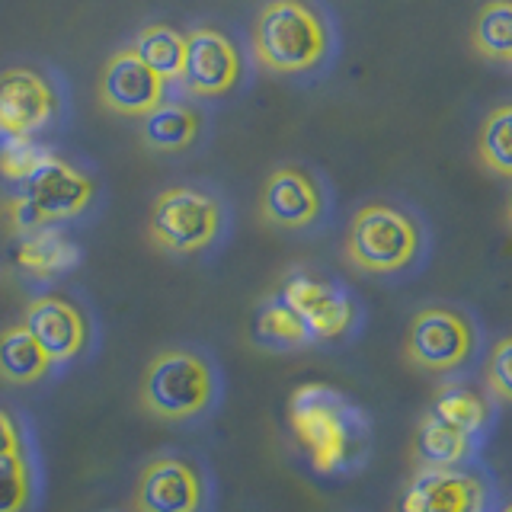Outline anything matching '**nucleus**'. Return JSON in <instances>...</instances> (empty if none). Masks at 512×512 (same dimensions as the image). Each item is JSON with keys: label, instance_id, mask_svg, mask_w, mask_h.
<instances>
[{"label": "nucleus", "instance_id": "nucleus-1", "mask_svg": "<svg viewBox=\"0 0 512 512\" xmlns=\"http://www.w3.org/2000/svg\"><path fill=\"white\" fill-rule=\"evenodd\" d=\"M288 426L308 455L311 468L324 477L359 471L372 452V423L333 384L308 381L288 397Z\"/></svg>", "mask_w": 512, "mask_h": 512}, {"label": "nucleus", "instance_id": "nucleus-2", "mask_svg": "<svg viewBox=\"0 0 512 512\" xmlns=\"http://www.w3.org/2000/svg\"><path fill=\"white\" fill-rule=\"evenodd\" d=\"M250 52L266 74L304 77L333 52L330 20L311 0H266L253 16Z\"/></svg>", "mask_w": 512, "mask_h": 512}, {"label": "nucleus", "instance_id": "nucleus-3", "mask_svg": "<svg viewBox=\"0 0 512 512\" xmlns=\"http://www.w3.org/2000/svg\"><path fill=\"white\" fill-rule=\"evenodd\" d=\"M96 189L100 186H96L90 170L61 154H52L36 173L16 183V192L7 202L10 231L23 237L87 215L96 202Z\"/></svg>", "mask_w": 512, "mask_h": 512}, {"label": "nucleus", "instance_id": "nucleus-4", "mask_svg": "<svg viewBox=\"0 0 512 512\" xmlns=\"http://www.w3.org/2000/svg\"><path fill=\"white\" fill-rule=\"evenodd\" d=\"M228 231V205L218 192L180 183L157 192L148 212L151 247L170 256H196L212 250Z\"/></svg>", "mask_w": 512, "mask_h": 512}, {"label": "nucleus", "instance_id": "nucleus-5", "mask_svg": "<svg viewBox=\"0 0 512 512\" xmlns=\"http://www.w3.org/2000/svg\"><path fill=\"white\" fill-rule=\"evenodd\" d=\"M215 394V365L196 349H160L141 378V407L164 423L196 420L215 404Z\"/></svg>", "mask_w": 512, "mask_h": 512}, {"label": "nucleus", "instance_id": "nucleus-6", "mask_svg": "<svg viewBox=\"0 0 512 512\" xmlns=\"http://www.w3.org/2000/svg\"><path fill=\"white\" fill-rule=\"evenodd\" d=\"M423 250L420 221L388 202H368L349 221L343 253L368 276H394L416 263Z\"/></svg>", "mask_w": 512, "mask_h": 512}, {"label": "nucleus", "instance_id": "nucleus-7", "mask_svg": "<svg viewBox=\"0 0 512 512\" xmlns=\"http://www.w3.org/2000/svg\"><path fill=\"white\" fill-rule=\"evenodd\" d=\"M68 109L61 80L42 64H13L0 71V141L42 138Z\"/></svg>", "mask_w": 512, "mask_h": 512}, {"label": "nucleus", "instance_id": "nucleus-8", "mask_svg": "<svg viewBox=\"0 0 512 512\" xmlns=\"http://www.w3.org/2000/svg\"><path fill=\"white\" fill-rule=\"evenodd\" d=\"M244 52L221 26H192L186 32V64L180 87L192 100H224L244 80Z\"/></svg>", "mask_w": 512, "mask_h": 512}, {"label": "nucleus", "instance_id": "nucleus-9", "mask_svg": "<svg viewBox=\"0 0 512 512\" xmlns=\"http://www.w3.org/2000/svg\"><path fill=\"white\" fill-rule=\"evenodd\" d=\"M477 349V330L455 308H432L416 311L407 330V359L423 372H458L468 365Z\"/></svg>", "mask_w": 512, "mask_h": 512}, {"label": "nucleus", "instance_id": "nucleus-10", "mask_svg": "<svg viewBox=\"0 0 512 512\" xmlns=\"http://www.w3.org/2000/svg\"><path fill=\"white\" fill-rule=\"evenodd\" d=\"M96 100L106 112L122 119H144L157 106L170 100V84L157 77L148 64H144L132 48H119L112 52L96 80Z\"/></svg>", "mask_w": 512, "mask_h": 512}, {"label": "nucleus", "instance_id": "nucleus-11", "mask_svg": "<svg viewBox=\"0 0 512 512\" xmlns=\"http://www.w3.org/2000/svg\"><path fill=\"white\" fill-rule=\"evenodd\" d=\"M327 196L320 180L298 164L276 167L260 189V221L276 231H308L324 218Z\"/></svg>", "mask_w": 512, "mask_h": 512}, {"label": "nucleus", "instance_id": "nucleus-12", "mask_svg": "<svg viewBox=\"0 0 512 512\" xmlns=\"http://www.w3.org/2000/svg\"><path fill=\"white\" fill-rule=\"evenodd\" d=\"M279 298L301 317V324L311 333V343L340 340L356 324V301L349 298L346 288L320 279L314 272H292L282 282Z\"/></svg>", "mask_w": 512, "mask_h": 512}, {"label": "nucleus", "instance_id": "nucleus-13", "mask_svg": "<svg viewBox=\"0 0 512 512\" xmlns=\"http://www.w3.org/2000/svg\"><path fill=\"white\" fill-rule=\"evenodd\" d=\"M205 477L189 458L157 455L141 468L132 493L135 512H202Z\"/></svg>", "mask_w": 512, "mask_h": 512}, {"label": "nucleus", "instance_id": "nucleus-14", "mask_svg": "<svg viewBox=\"0 0 512 512\" xmlns=\"http://www.w3.org/2000/svg\"><path fill=\"white\" fill-rule=\"evenodd\" d=\"M20 324L36 336V343L48 352V359L71 362L90 346V320L84 308L58 292L39 295L26 304Z\"/></svg>", "mask_w": 512, "mask_h": 512}, {"label": "nucleus", "instance_id": "nucleus-15", "mask_svg": "<svg viewBox=\"0 0 512 512\" xmlns=\"http://www.w3.org/2000/svg\"><path fill=\"white\" fill-rule=\"evenodd\" d=\"M397 512H487V487L458 468L420 471L400 496Z\"/></svg>", "mask_w": 512, "mask_h": 512}, {"label": "nucleus", "instance_id": "nucleus-16", "mask_svg": "<svg viewBox=\"0 0 512 512\" xmlns=\"http://www.w3.org/2000/svg\"><path fill=\"white\" fill-rule=\"evenodd\" d=\"M205 132V116L199 106L167 100L141 119V144L151 154H183L196 148Z\"/></svg>", "mask_w": 512, "mask_h": 512}, {"label": "nucleus", "instance_id": "nucleus-17", "mask_svg": "<svg viewBox=\"0 0 512 512\" xmlns=\"http://www.w3.org/2000/svg\"><path fill=\"white\" fill-rule=\"evenodd\" d=\"M468 455H471L468 432L448 426L432 410L423 416L420 426H416V432H413V458L423 471L458 468Z\"/></svg>", "mask_w": 512, "mask_h": 512}, {"label": "nucleus", "instance_id": "nucleus-18", "mask_svg": "<svg viewBox=\"0 0 512 512\" xmlns=\"http://www.w3.org/2000/svg\"><path fill=\"white\" fill-rule=\"evenodd\" d=\"M52 365L55 362L48 359V352L23 324H10L0 330V381L26 388V384L48 378Z\"/></svg>", "mask_w": 512, "mask_h": 512}, {"label": "nucleus", "instance_id": "nucleus-19", "mask_svg": "<svg viewBox=\"0 0 512 512\" xmlns=\"http://www.w3.org/2000/svg\"><path fill=\"white\" fill-rule=\"evenodd\" d=\"M80 263V250L74 240L64 237L58 228H42L23 234L16 247V266L36 279H55Z\"/></svg>", "mask_w": 512, "mask_h": 512}, {"label": "nucleus", "instance_id": "nucleus-20", "mask_svg": "<svg viewBox=\"0 0 512 512\" xmlns=\"http://www.w3.org/2000/svg\"><path fill=\"white\" fill-rule=\"evenodd\" d=\"M128 48L148 64V68L164 77L167 84H180L183 64H186V32L173 29L170 23H148L135 32V39Z\"/></svg>", "mask_w": 512, "mask_h": 512}, {"label": "nucleus", "instance_id": "nucleus-21", "mask_svg": "<svg viewBox=\"0 0 512 512\" xmlns=\"http://www.w3.org/2000/svg\"><path fill=\"white\" fill-rule=\"evenodd\" d=\"M250 336L260 349H276V352H288V349L311 343L308 327L301 324V317L288 308L279 295H272L260 304V311L253 317Z\"/></svg>", "mask_w": 512, "mask_h": 512}, {"label": "nucleus", "instance_id": "nucleus-22", "mask_svg": "<svg viewBox=\"0 0 512 512\" xmlns=\"http://www.w3.org/2000/svg\"><path fill=\"white\" fill-rule=\"evenodd\" d=\"M471 48L487 61L512 58V0H487L471 26Z\"/></svg>", "mask_w": 512, "mask_h": 512}, {"label": "nucleus", "instance_id": "nucleus-23", "mask_svg": "<svg viewBox=\"0 0 512 512\" xmlns=\"http://www.w3.org/2000/svg\"><path fill=\"white\" fill-rule=\"evenodd\" d=\"M432 413L445 420L448 426H455L468 436H477L480 429H487L490 423V407L484 394H477L474 388H464V384H445L436 394V407Z\"/></svg>", "mask_w": 512, "mask_h": 512}, {"label": "nucleus", "instance_id": "nucleus-24", "mask_svg": "<svg viewBox=\"0 0 512 512\" xmlns=\"http://www.w3.org/2000/svg\"><path fill=\"white\" fill-rule=\"evenodd\" d=\"M477 157L490 173L512 180V103L490 109L477 135Z\"/></svg>", "mask_w": 512, "mask_h": 512}, {"label": "nucleus", "instance_id": "nucleus-25", "mask_svg": "<svg viewBox=\"0 0 512 512\" xmlns=\"http://www.w3.org/2000/svg\"><path fill=\"white\" fill-rule=\"evenodd\" d=\"M36 496V474L26 452L0 455V512H26Z\"/></svg>", "mask_w": 512, "mask_h": 512}, {"label": "nucleus", "instance_id": "nucleus-26", "mask_svg": "<svg viewBox=\"0 0 512 512\" xmlns=\"http://www.w3.org/2000/svg\"><path fill=\"white\" fill-rule=\"evenodd\" d=\"M55 151H48L39 138H10L0 141V176L7 183H23L26 176L36 173Z\"/></svg>", "mask_w": 512, "mask_h": 512}, {"label": "nucleus", "instance_id": "nucleus-27", "mask_svg": "<svg viewBox=\"0 0 512 512\" xmlns=\"http://www.w3.org/2000/svg\"><path fill=\"white\" fill-rule=\"evenodd\" d=\"M487 388L496 400L512 404V336L496 340L487 359Z\"/></svg>", "mask_w": 512, "mask_h": 512}, {"label": "nucleus", "instance_id": "nucleus-28", "mask_svg": "<svg viewBox=\"0 0 512 512\" xmlns=\"http://www.w3.org/2000/svg\"><path fill=\"white\" fill-rule=\"evenodd\" d=\"M23 452V426L20 420L0 407V455H16Z\"/></svg>", "mask_w": 512, "mask_h": 512}, {"label": "nucleus", "instance_id": "nucleus-29", "mask_svg": "<svg viewBox=\"0 0 512 512\" xmlns=\"http://www.w3.org/2000/svg\"><path fill=\"white\" fill-rule=\"evenodd\" d=\"M506 221H509V228H512V192H509V205H506Z\"/></svg>", "mask_w": 512, "mask_h": 512}, {"label": "nucleus", "instance_id": "nucleus-30", "mask_svg": "<svg viewBox=\"0 0 512 512\" xmlns=\"http://www.w3.org/2000/svg\"><path fill=\"white\" fill-rule=\"evenodd\" d=\"M503 512H512V503H509V506H506V509H503Z\"/></svg>", "mask_w": 512, "mask_h": 512}, {"label": "nucleus", "instance_id": "nucleus-31", "mask_svg": "<svg viewBox=\"0 0 512 512\" xmlns=\"http://www.w3.org/2000/svg\"><path fill=\"white\" fill-rule=\"evenodd\" d=\"M509 61H512V58H509Z\"/></svg>", "mask_w": 512, "mask_h": 512}]
</instances>
